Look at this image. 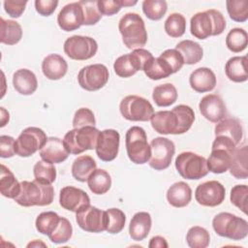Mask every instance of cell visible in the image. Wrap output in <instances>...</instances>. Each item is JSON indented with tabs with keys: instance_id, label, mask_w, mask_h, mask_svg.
Instances as JSON below:
<instances>
[{
	"instance_id": "6da1fadb",
	"label": "cell",
	"mask_w": 248,
	"mask_h": 248,
	"mask_svg": "<svg viewBox=\"0 0 248 248\" xmlns=\"http://www.w3.org/2000/svg\"><path fill=\"white\" fill-rule=\"evenodd\" d=\"M226 28V19L223 14L215 9L195 14L190 20L191 34L200 40L209 36L221 35Z\"/></svg>"
},
{
	"instance_id": "7a4b0ae2",
	"label": "cell",
	"mask_w": 248,
	"mask_h": 248,
	"mask_svg": "<svg viewBox=\"0 0 248 248\" xmlns=\"http://www.w3.org/2000/svg\"><path fill=\"white\" fill-rule=\"evenodd\" d=\"M54 199V189L51 184L40 182L36 179L33 181H21L20 191L14 199L15 202L24 207L34 205H49Z\"/></svg>"
},
{
	"instance_id": "3957f363",
	"label": "cell",
	"mask_w": 248,
	"mask_h": 248,
	"mask_svg": "<svg viewBox=\"0 0 248 248\" xmlns=\"http://www.w3.org/2000/svg\"><path fill=\"white\" fill-rule=\"evenodd\" d=\"M118 29L124 45L129 49L142 48L147 42V31L141 16L137 13H127L119 20Z\"/></svg>"
},
{
	"instance_id": "277c9868",
	"label": "cell",
	"mask_w": 248,
	"mask_h": 248,
	"mask_svg": "<svg viewBox=\"0 0 248 248\" xmlns=\"http://www.w3.org/2000/svg\"><path fill=\"white\" fill-rule=\"evenodd\" d=\"M215 232L232 240H241L248 234V222L232 213L221 212L212 220Z\"/></svg>"
},
{
	"instance_id": "5b68a950",
	"label": "cell",
	"mask_w": 248,
	"mask_h": 248,
	"mask_svg": "<svg viewBox=\"0 0 248 248\" xmlns=\"http://www.w3.org/2000/svg\"><path fill=\"white\" fill-rule=\"evenodd\" d=\"M100 131L94 126L74 128L64 136L63 142L70 154L78 155L86 150L96 148Z\"/></svg>"
},
{
	"instance_id": "8992f818",
	"label": "cell",
	"mask_w": 248,
	"mask_h": 248,
	"mask_svg": "<svg viewBox=\"0 0 248 248\" xmlns=\"http://www.w3.org/2000/svg\"><path fill=\"white\" fill-rule=\"evenodd\" d=\"M126 151L129 159L137 164L142 165L148 162L151 155V148L147 142L145 131L139 126L128 129L125 136Z\"/></svg>"
},
{
	"instance_id": "52a82bcc",
	"label": "cell",
	"mask_w": 248,
	"mask_h": 248,
	"mask_svg": "<svg viewBox=\"0 0 248 248\" xmlns=\"http://www.w3.org/2000/svg\"><path fill=\"white\" fill-rule=\"evenodd\" d=\"M236 144L229 138L223 136L215 137L212 143L211 153L206 160L208 170L213 173H223L229 170L232 154Z\"/></svg>"
},
{
	"instance_id": "ba28073f",
	"label": "cell",
	"mask_w": 248,
	"mask_h": 248,
	"mask_svg": "<svg viewBox=\"0 0 248 248\" xmlns=\"http://www.w3.org/2000/svg\"><path fill=\"white\" fill-rule=\"evenodd\" d=\"M174 164L180 176L185 179L198 180L207 175L209 171L206 159L191 151L178 154Z\"/></svg>"
},
{
	"instance_id": "9c48e42d",
	"label": "cell",
	"mask_w": 248,
	"mask_h": 248,
	"mask_svg": "<svg viewBox=\"0 0 248 248\" xmlns=\"http://www.w3.org/2000/svg\"><path fill=\"white\" fill-rule=\"evenodd\" d=\"M152 57L150 51L144 48H137L131 53L119 56L114 61L113 70L120 78H130L137 72L143 70L146 62Z\"/></svg>"
},
{
	"instance_id": "30bf717a",
	"label": "cell",
	"mask_w": 248,
	"mask_h": 248,
	"mask_svg": "<svg viewBox=\"0 0 248 248\" xmlns=\"http://www.w3.org/2000/svg\"><path fill=\"white\" fill-rule=\"evenodd\" d=\"M121 115L129 121H148L154 113L151 103L137 95H128L122 99L119 105Z\"/></svg>"
},
{
	"instance_id": "8fae6325",
	"label": "cell",
	"mask_w": 248,
	"mask_h": 248,
	"mask_svg": "<svg viewBox=\"0 0 248 248\" xmlns=\"http://www.w3.org/2000/svg\"><path fill=\"white\" fill-rule=\"evenodd\" d=\"M46 133L38 127L24 129L16 140V153L20 157H29L41 150L46 142Z\"/></svg>"
},
{
	"instance_id": "7c38bea8",
	"label": "cell",
	"mask_w": 248,
	"mask_h": 248,
	"mask_svg": "<svg viewBox=\"0 0 248 248\" xmlns=\"http://www.w3.org/2000/svg\"><path fill=\"white\" fill-rule=\"evenodd\" d=\"M151 155L148 160L149 166L156 170H163L170 167L175 153V145L172 140L158 137L150 142Z\"/></svg>"
},
{
	"instance_id": "4fadbf2b",
	"label": "cell",
	"mask_w": 248,
	"mask_h": 248,
	"mask_svg": "<svg viewBox=\"0 0 248 248\" xmlns=\"http://www.w3.org/2000/svg\"><path fill=\"white\" fill-rule=\"evenodd\" d=\"M98 50L97 42L88 36L74 35L64 43V51L73 60H87L92 58Z\"/></svg>"
},
{
	"instance_id": "5bb4252c",
	"label": "cell",
	"mask_w": 248,
	"mask_h": 248,
	"mask_svg": "<svg viewBox=\"0 0 248 248\" xmlns=\"http://www.w3.org/2000/svg\"><path fill=\"white\" fill-rule=\"evenodd\" d=\"M76 220L80 229L88 232H102L107 230V211L92 205H86L76 212Z\"/></svg>"
},
{
	"instance_id": "9a60e30c",
	"label": "cell",
	"mask_w": 248,
	"mask_h": 248,
	"mask_svg": "<svg viewBox=\"0 0 248 248\" xmlns=\"http://www.w3.org/2000/svg\"><path fill=\"white\" fill-rule=\"evenodd\" d=\"M108 70L103 64L85 66L78 74V84L86 91H97L103 88L108 81Z\"/></svg>"
},
{
	"instance_id": "2e32d148",
	"label": "cell",
	"mask_w": 248,
	"mask_h": 248,
	"mask_svg": "<svg viewBox=\"0 0 248 248\" xmlns=\"http://www.w3.org/2000/svg\"><path fill=\"white\" fill-rule=\"evenodd\" d=\"M226 197V189L217 180L205 181L198 185L195 191V199L202 206L214 207L220 205Z\"/></svg>"
},
{
	"instance_id": "e0dca14e",
	"label": "cell",
	"mask_w": 248,
	"mask_h": 248,
	"mask_svg": "<svg viewBox=\"0 0 248 248\" xmlns=\"http://www.w3.org/2000/svg\"><path fill=\"white\" fill-rule=\"evenodd\" d=\"M119 142L120 135L116 130L106 129L100 132L95 148L99 159L104 162L114 160L118 154Z\"/></svg>"
},
{
	"instance_id": "ac0fdd59",
	"label": "cell",
	"mask_w": 248,
	"mask_h": 248,
	"mask_svg": "<svg viewBox=\"0 0 248 248\" xmlns=\"http://www.w3.org/2000/svg\"><path fill=\"white\" fill-rule=\"evenodd\" d=\"M202 115L213 123H218L227 116V108L223 99L217 94H208L202 98L199 104Z\"/></svg>"
},
{
	"instance_id": "d6986e66",
	"label": "cell",
	"mask_w": 248,
	"mask_h": 248,
	"mask_svg": "<svg viewBox=\"0 0 248 248\" xmlns=\"http://www.w3.org/2000/svg\"><path fill=\"white\" fill-rule=\"evenodd\" d=\"M57 23L66 32L77 30L83 25V11L79 2L65 5L57 16Z\"/></svg>"
},
{
	"instance_id": "ffe728a7",
	"label": "cell",
	"mask_w": 248,
	"mask_h": 248,
	"mask_svg": "<svg viewBox=\"0 0 248 248\" xmlns=\"http://www.w3.org/2000/svg\"><path fill=\"white\" fill-rule=\"evenodd\" d=\"M60 205L69 211L78 212L80 208L90 204V198L85 191L74 186H66L60 190Z\"/></svg>"
},
{
	"instance_id": "44dd1931",
	"label": "cell",
	"mask_w": 248,
	"mask_h": 248,
	"mask_svg": "<svg viewBox=\"0 0 248 248\" xmlns=\"http://www.w3.org/2000/svg\"><path fill=\"white\" fill-rule=\"evenodd\" d=\"M69 154L70 153L66 149L63 140L56 137L47 138L46 142L40 150L42 160L51 164H60L64 162L68 158Z\"/></svg>"
},
{
	"instance_id": "7402d4cb",
	"label": "cell",
	"mask_w": 248,
	"mask_h": 248,
	"mask_svg": "<svg viewBox=\"0 0 248 248\" xmlns=\"http://www.w3.org/2000/svg\"><path fill=\"white\" fill-rule=\"evenodd\" d=\"M189 82L192 89L199 93H204L209 92L215 88L217 79L211 69L201 67L191 73Z\"/></svg>"
},
{
	"instance_id": "603a6c76",
	"label": "cell",
	"mask_w": 248,
	"mask_h": 248,
	"mask_svg": "<svg viewBox=\"0 0 248 248\" xmlns=\"http://www.w3.org/2000/svg\"><path fill=\"white\" fill-rule=\"evenodd\" d=\"M42 71L46 78L57 80L67 74L68 64L61 55L56 53L48 54L42 62Z\"/></svg>"
},
{
	"instance_id": "cb8c5ba5",
	"label": "cell",
	"mask_w": 248,
	"mask_h": 248,
	"mask_svg": "<svg viewBox=\"0 0 248 248\" xmlns=\"http://www.w3.org/2000/svg\"><path fill=\"white\" fill-rule=\"evenodd\" d=\"M152 128L162 135H176L177 118L171 110H160L154 112L150 118Z\"/></svg>"
},
{
	"instance_id": "d4e9b609",
	"label": "cell",
	"mask_w": 248,
	"mask_h": 248,
	"mask_svg": "<svg viewBox=\"0 0 248 248\" xmlns=\"http://www.w3.org/2000/svg\"><path fill=\"white\" fill-rule=\"evenodd\" d=\"M152 225L151 216L148 212H137L131 219L129 225V234L133 240L141 241L149 234Z\"/></svg>"
},
{
	"instance_id": "484cf974",
	"label": "cell",
	"mask_w": 248,
	"mask_h": 248,
	"mask_svg": "<svg viewBox=\"0 0 248 248\" xmlns=\"http://www.w3.org/2000/svg\"><path fill=\"white\" fill-rule=\"evenodd\" d=\"M167 200L173 207H185L192 200V189L184 181L175 182L168 189Z\"/></svg>"
},
{
	"instance_id": "4316f807",
	"label": "cell",
	"mask_w": 248,
	"mask_h": 248,
	"mask_svg": "<svg viewBox=\"0 0 248 248\" xmlns=\"http://www.w3.org/2000/svg\"><path fill=\"white\" fill-rule=\"evenodd\" d=\"M14 88L21 95H31L38 87L35 74L28 69H19L13 75Z\"/></svg>"
},
{
	"instance_id": "83f0119b",
	"label": "cell",
	"mask_w": 248,
	"mask_h": 248,
	"mask_svg": "<svg viewBox=\"0 0 248 248\" xmlns=\"http://www.w3.org/2000/svg\"><path fill=\"white\" fill-rule=\"evenodd\" d=\"M215 137L223 136L232 140L236 145L241 141L243 130L240 121L236 118H225L218 122L214 129Z\"/></svg>"
},
{
	"instance_id": "f1b7e54d",
	"label": "cell",
	"mask_w": 248,
	"mask_h": 248,
	"mask_svg": "<svg viewBox=\"0 0 248 248\" xmlns=\"http://www.w3.org/2000/svg\"><path fill=\"white\" fill-rule=\"evenodd\" d=\"M227 78L233 82H244L248 78L247 56H233L225 65Z\"/></svg>"
},
{
	"instance_id": "f546056e",
	"label": "cell",
	"mask_w": 248,
	"mask_h": 248,
	"mask_svg": "<svg viewBox=\"0 0 248 248\" xmlns=\"http://www.w3.org/2000/svg\"><path fill=\"white\" fill-rule=\"evenodd\" d=\"M248 149L246 145L242 147H235L232 154L231 164L229 167L231 174L237 179H246L248 177L247 168Z\"/></svg>"
},
{
	"instance_id": "4dcf8cb0",
	"label": "cell",
	"mask_w": 248,
	"mask_h": 248,
	"mask_svg": "<svg viewBox=\"0 0 248 248\" xmlns=\"http://www.w3.org/2000/svg\"><path fill=\"white\" fill-rule=\"evenodd\" d=\"M22 38V28L20 24L12 19L0 17V42L8 46L17 44Z\"/></svg>"
},
{
	"instance_id": "1f68e13d",
	"label": "cell",
	"mask_w": 248,
	"mask_h": 248,
	"mask_svg": "<svg viewBox=\"0 0 248 248\" xmlns=\"http://www.w3.org/2000/svg\"><path fill=\"white\" fill-rule=\"evenodd\" d=\"M97 164L95 160L89 155H81L75 159L72 165V175L73 177L79 181H87L90 174L96 170Z\"/></svg>"
},
{
	"instance_id": "d6a6232c",
	"label": "cell",
	"mask_w": 248,
	"mask_h": 248,
	"mask_svg": "<svg viewBox=\"0 0 248 248\" xmlns=\"http://www.w3.org/2000/svg\"><path fill=\"white\" fill-rule=\"evenodd\" d=\"M175 49L180 52L183 57L184 64L187 65L199 63L203 56V49L200 44L191 40H184L179 42L176 45Z\"/></svg>"
},
{
	"instance_id": "836d02e7",
	"label": "cell",
	"mask_w": 248,
	"mask_h": 248,
	"mask_svg": "<svg viewBox=\"0 0 248 248\" xmlns=\"http://www.w3.org/2000/svg\"><path fill=\"white\" fill-rule=\"evenodd\" d=\"M20 191V182L17 181L14 173L5 165H1L0 174V192L2 196L15 199Z\"/></svg>"
},
{
	"instance_id": "e575fe53",
	"label": "cell",
	"mask_w": 248,
	"mask_h": 248,
	"mask_svg": "<svg viewBox=\"0 0 248 248\" xmlns=\"http://www.w3.org/2000/svg\"><path fill=\"white\" fill-rule=\"evenodd\" d=\"M87 184L93 194L103 195L110 189L111 177L107 170L96 169L88 177Z\"/></svg>"
},
{
	"instance_id": "d590c367",
	"label": "cell",
	"mask_w": 248,
	"mask_h": 248,
	"mask_svg": "<svg viewBox=\"0 0 248 248\" xmlns=\"http://www.w3.org/2000/svg\"><path fill=\"white\" fill-rule=\"evenodd\" d=\"M147 78L153 80H159L166 78L172 75V71L168 63L161 57L150 58L143 67L142 70Z\"/></svg>"
},
{
	"instance_id": "8d00e7d4",
	"label": "cell",
	"mask_w": 248,
	"mask_h": 248,
	"mask_svg": "<svg viewBox=\"0 0 248 248\" xmlns=\"http://www.w3.org/2000/svg\"><path fill=\"white\" fill-rule=\"evenodd\" d=\"M177 90L172 83L157 85L153 89L152 99L158 107H169L177 100Z\"/></svg>"
},
{
	"instance_id": "74e56055",
	"label": "cell",
	"mask_w": 248,
	"mask_h": 248,
	"mask_svg": "<svg viewBox=\"0 0 248 248\" xmlns=\"http://www.w3.org/2000/svg\"><path fill=\"white\" fill-rule=\"evenodd\" d=\"M171 111L177 118L176 135H181L189 131L195 120L194 110L189 106L178 105L174 107Z\"/></svg>"
},
{
	"instance_id": "f35d334b",
	"label": "cell",
	"mask_w": 248,
	"mask_h": 248,
	"mask_svg": "<svg viewBox=\"0 0 248 248\" xmlns=\"http://www.w3.org/2000/svg\"><path fill=\"white\" fill-rule=\"evenodd\" d=\"M60 218L61 217L56 212L53 211L42 212L36 218V229L40 233L49 236L58 226Z\"/></svg>"
},
{
	"instance_id": "ab89813d",
	"label": "cell",
	"mask_w": 248,
	"mask_h": 248,
	"mask_svg": "<svg viewBox=\"0 0 248 248\" xmlns=\"http://www.w3.org/2000/svg\"><path fill=\"white\" fill-rule=\"evenodd\" d=\"M248 35L243 28H232L226 37V46L232 52H241L247 47Z\"/></svg>"
},
{
	"instance_id": "60d3db41",
	"label": "cell",
	"mask_w": 248,
	"mask_h": 248,
	"mask_svg": "<svg viewBox=\"0 0 248 248\" xmlns=\"http://www.w3.org/2000/svg\"><path fill=\"white\" fill-rule=\"evenodd\" d=\"M166 33L171 38H179L186 31V19L179 13L170 14L164 24Z\"/></svg>"
},
{
	"instance_id": "b9f144b4",
	"label": "cell",
	"mask_w": 248,
	"mask_h": 248,
	"mask_svg": "<svg viewBox=\"0 0 248 248\" xmlns=\"http://www.w3.org/2000/svg\"><path fill=\"white\" fill-rule=\"evenodd\" d=\"M186 241L191 248H205L209 245V232L202 227L194 226L189 229L186 234Z\"/></svg>"
},
{
	"instance_id": "7bdbcfd3",
	"label": "cell",
	"mask_w": 248,
	"mask_h": 248,
	"mask_svg": "<svg viewBox=\"0 0 248 248\" xmlns=\"http://www.w3.org/2000/svg\"><path fill=\"white\" fill-rule=\"evenodd\" d=\"M33 173L36 180L51 184L56 179V169L53 164L46 162V161H38L34 168H33Z\"/></svg>"
},
{
	"instance_id": "ee69618b",
	"label": "cell",
	"mask_w": 248,
	"mask_h": 248,
	"mask_svg": "<svg viewBox=\"0 0 248 248\" xmlns=\"http://www.w3.org/2000/svg\"><path fill=\"white\" fill-rule=\"evenodd\" d=\"M168 10V4L164 0H144L142 2V12L151 20L161 19Z\"/></svg>"
},
{
	"instance_id": "f6af8a7d",
	"label": "cell",
	"mask_w": 248,
	"mask_h": 248,
	"mask_svg": "<svg viewBox=\"0 0 248 248\" xmlns=\"http://www.w3.org/2000/svg\"><path fill=\"white\" fill-rule=\"evenodd\" d=\"M230 17L236 22H245L248 18L247 0H228L226 2Z\"/></svg>"
},
{
	"instance_id": "bcb514c9",
	"label": "cell",
	"mask_w": 248,
	"mask_h": 248,
	"mask_svg": "<svg viewBox=\"0 0 248 248\" xmlns=\"http://www.w3.org/2000/svg\"><path fill=\"white\" fill-rule=\"evenodd\" d=\"M107 211L108 225L107 232L112 234L120 232L125 226L126 216L124 212L118 208H109Z\"/></svg>"
},
{
	"instance_id": "7dc6e473",
	"label": "cell",
	"mask_w": 248,
	"mask_h": 248,
	"mask_svg": "<svg viewBox=\"0 0 248 248\" xmlns=\"http://www.w3.org/2000/svg\"><path fill=\"white\" fill-rule=\"evenodd\" d=\"M73 227L68 219L65 217L60 218V222L55 231L48 236L49 240L55 244L65 243L72 237Z\"/></svg>"
},
{
	"instance_id": "c3c4849f",
	"label": "cell",
	"mask_w": 248,
	"mask_h": 248,
	"mask_svg": "<svg viewBox=\"0 0 248 248\" xmlns=\"http://www.w3.org/2000/svg\"><path fill=\"white\" fill-rule=\"evenodd\" d=\"M83 11V25H94L102 17L98 9V1H78Z\"/></svg>"
},
{
	"instance_id": "681fc988",
	"label": "cell",
	"mask_w": 248,
	"mask_h": 248,
	"mask_svg": "<svg viewBox=\"0 0 248 248\" xmlns=\"http://www.w3.org/2000/svg\"><path fill=\"white\" fill-rule=\"evenodd\" d=\"M247 198L248 187L247 185H235L231 190V202L238 207L243 213L247 214Z\"/></svg>"
},
{
	"instance_id": "f907efd6",
	"label": "cell",
	"mask_w": 248,
	"mask_h": 248,
	"mask_svg": "<svg viewBox=\"0 0 248 248\" xmlns=\"http://www.w3.org/2000/svg\"><path fill=\"white\" fill-rule=\"evenodd\" d=\"M95 124H96L95 116L91 109L87 108H80L76 111L73 119L74 128H82L87 126L95 127Z\"/></svg>"
},
{
	"instance_id": "816d5d0a",
	"label": "cell",
	"mask_w": 248,
	"mask_h": 248,
	"mask_svg": "<svg viewBox=\"0 0 248 248\" xmlns=\"http://www.w3.org/2000/svg\"><path fill=\"white\" fill-rule=\"evenodd\" d=\"M159 57H161L163 60H165L168 63V65L170 66V68L172 71V74L178 72L184 64V60H183L182 55L175 48L166 49L165 51H163L160 54Z\"/></svg>"
},
{
	"instance_id": "f5cc1de1",
	"label": "cell",
	"mask_w": 248,
	"mask_h": 248,
	"mask_svg": "<svg viewBox=\"0 0 248 248\" xmlns=\"http://www.w3.org/2000/svg\"><path fill=\"white\" fill-rule=\"evenodd\" d=\"M97 4L101 15L104 16L115 15L122 8L121 0H99Z\"/></svg>"
},
{
	"instance_id": "db71d44e",
	"label": "cell",
	"mask_w": 248,
	"mask_h": 248,
	"mask_svg": "<svg viewBox=\"0 0 248 248\" xmlns=\"http://www.w3.org/2000/svg\"><path fill=\"white\" fill-rule=\"evenodd\" d=\"M16 153V140L7 135L0 137V156L2 158H11Z\"/></svg>"
},
{
	"instance_id": "11a10c76",
	"label": "cell",
	"mask_w": 248,
	"mask_h": 248,
	"mask_svg": "<svg viewBox=\"0 0 248 248\" xmlns=\"http://www.w3.org/2000/svg\"><path fill=\"white\" fill-rule=\"evenodd\" d=\"M27 5V1H14L6 0L4 1V9L6 13L12 17H19Z\"/></svg>"
},
{
	"instance_id": "9f6ffc18",
	"label": "cell",
	"mask_w": 248,
	"mask_h": 248,
	"mask_svg": "<svg viewBox=\"0 0 248 248\" xmlns=\"http://www.w3.org/2000/svg\"><path fill=\"white\" fill-rule=\"evenodd\" d=\"M58 6L57 0H36L35 9L43 16H48L52 15Z\"/></svg>"
},
{
	"instance_id": "6f0895ef",
	"label": "cell",
	"mask_w": 248,
	"mask_h": 248,
	"mask_svg": "<svg viewBox=\"0 0 248 248\" xmlns=\"http://www.w3.org/2000/svg\"><path fill=\"white\" fill-rule=\"evenodd\" d=\"M168 246L169 245H168L166 239L160 235L153 236L150 239V242L148 244L149 248H168Z\"/></svg>"
},
{
	"instance_id": "680465c9",
	"label": "cell",
	"mask_w": 248,
	"mask_h": 248,
	"mask_svg": "<svg viewBox=\"0 0 248 248\" xmlns=\"http://www.w3.org/2000/svg\"><path fill=\"white\" fill-rule=\"evenodd\" d=\"M37 247V246H44V247H46V245L44 243V242H42V241H40V240H38V239H36V240H34L33 242H30L28 245H27V247Z\"/></svg>"
}]
</instances>
